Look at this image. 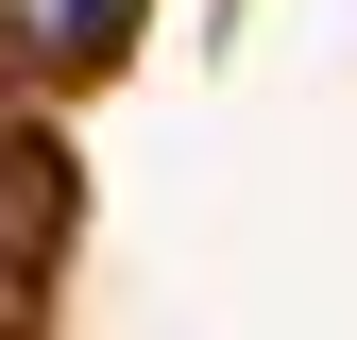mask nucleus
Instances as JSON below:
<instances>
[{
	"instance_id": "f03ea898",
	"label": "nucleus",
	"mask_w": 357,
	"mask_h": 340,
	"mask_svg": "<svg viewBox=\"0 0 357 340\" xmlns=\"http://www.w3.org/2000/svg\"><path fill=\"white\" fill-rule=\"evenodd\" d=\"M52 222H68V137H52V119H17V137H0V238L52 255Z\"/></svg>"
},
{
	"instance_id": "f257e3e1",
	"label": "nucleus",
	"mask_w": 357,
	"mask_h": 340,
	"mask_svg": "<svg viewBox=\"0 0 357 340\" xmlns=\"http://www.w3.org/2000/svg\"><path fill=\"white\" fill-rule=\"evenodd\" d=\"M0 34H17V68H34V85H85L119 34H137V0H0Z\"/></svg>"
}]
</instances>
